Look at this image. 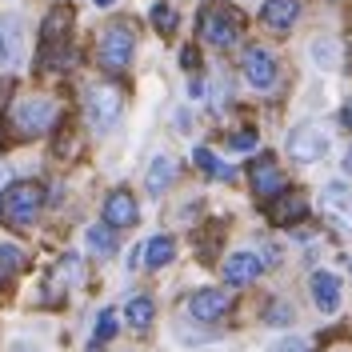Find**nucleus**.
<instances>
[{"instance_id": "b1692460", "label": "nucleus", "mask_w": 352, "mask_h": 352, "mask_svg": "<svg viewBox=\"0 0 352 352\" xmlns=\"http://www.w3.org/2000/svg\"><path fill=\"white\" fill-rule=\"evenodd\" d=\"M112 332H116V312H112V308H104V312H100V320H96V340H92V344L100 349L104 340H112Z\"/></svg>"}, {"instance_id": "39448f33", "label": "nucleus", "mask_w": 352, "mask_h": 352, "mask_svg": "<svg viewBox=\"0 0 352 352\" xmlns=\"http://www.w3.org/2000/svg\"><path fill=\"white\" fill-rule=\"evenodd\" d=\"M100 65L109 68V72H120V68H129L132 60V28L129 24H109L104 32H100Z\"/></svg>"}, {"instance_id": "4be33fe9", "label": "nucleus", "mask_w": 352, "mask_h": 352, "mask_svg": "<svg viewBox=\"0 0 352 352\" xmlns=\"http://www.w3.org/2000/svg\"><path fill=\"white\" fill-rule=\"evenodd\" d=\"M129 324L136 332H144L153 324V300H148V296H132L129 300Z\"/></svg>"}, {"instance_id": "c756f323", "label": "nucleus", "mask_w": 352, "mask_h": 352, "mask_svg": "<svg viewBox=\"0 0 352 352\" xmlns=\"http://www.w3.org/2000/svg\"><path fill=\"white\" fill-rule=\"evenodd\" d=\"M340 124H344V129H352V100L340 109Z\"/></svg>"}, {"instance_id": "6ab92c4d", "label": "nucleus", "mask_w": 352, "mask_h": 352, "mask_svg": "<svg viewBox=\"0 0 352 352\" xmlns=\"http://www.w3.org/2000/svg\"><path fill=\"white\" fill-rule=\"evenodd\" d=\"M68 24H72V12L68 8H52V16L44 21V41L48 44H60L68 32Z\"/></svg>"}, {"instance_id": "6e6552de", "label": "nucleus", "mask_w": 352, "mask_h": 352, "mask_svg": "<svg viewBox=\"0 0 352 352\" xmlns=\"http://www.w3.org/2000/svg\"><path fill=\"white\" fill-rule=\"evenodd\" d=\"M248 180H252V192H256L261 200H276L280 192H285V173L276 168V160H272V156H261V160L252 164Z\"/></svg>"}, {"instance_id": "0eeeda50", "label": "nucleus", "mask_w": 352, "mask_h": 352, "mask_svg": "<svg viewBox=\"0 0 352 352\" xmlns=\"http://www.w3.org/2000/svg\"><path fill=\"white\" fill-rule=\"evenodd\" d=\"M324 153H329V136H324L320 124H300V129L288 132V156L292 160L312 164V160H320Z\"/></svg>"}, {"instance_id": "473e14b6", "label": "nucleus", "mask_w": 352, "mask_h": 352, "mask_svg": "<svg viewBox=\"0 0 352 352\" xmlns=\"http://www.w3.org/2000/svg\"><path fill=\"white\" fill-rule=\"evenodd\" d=\"M4 56H8V52H4V36H0V60H4Z\"/></svg>"}, {"instance_id": "dca6fc26", "label": "nucleus", "mask_w": 352, "mask_h": 352, "mask_svg": "<svg viewBox=\"0 0 352 352\" xmlns=\"http://www.w3.org/2000/svg\"><path fill=\"white\" fill-rule=\"evenodd\" d=\"M176 256V244L173 236H153V241L144 244V252H140V261H144V268H164V264Z\"/></svg>"}, {"instance_id": "1a4fd4ad", "label": "nucleus", "mask_w": 352, "mask_h": 352, "mask_svg": "<svg viewBox=\"0 0 352 352\" xmlns=\"http://www.w3.org/2000/svg\"><path fill=\"white\" fill-rule=\"evenodd\" d=\"M228 308H232V300H228L224 288H200V292H192V300H188V312L197 320H220Z\"/></svg>"}, {"instance_id": "423d86ee", "label": "nucleus", "mask_w": 352, "mask_h": 352, "mask_svg": "<svg viewBox=\"0 0 352 352\" xmlns=\"http://www.w3.org/2000/svg\"><path fill=\"white\" fill-rule=\"evenodd\" d=\"M320 212L340 236H352V188L349 184H329L320 192Z\"/></svg>"}, {"instance_id": "a878e982", "label": "nucleus", "mask_w": 352, "mask_h": 352, "mask_svg": "<svg viewBox=\"0 0 352 352\" xmlns=\"http://www.w3.org/2000/svg\"><path fill=\"white\" fill-rule=\"evenodd\" d=\"M264 320H268V324H292V308L276 300V305H272L268 312H264Z\"/></svg>"}, {"instance_id": "f257e3e1", "label": "nucleus", "mask_w": 352, "mask_h": 352, "mask_svg": "<svg viewBox=\"0 0 352 352\" xmlns=\"http://www.w3.org/2000/svg\"><path fill=\"white\" fill-rule=\"evenodd\" d=\"M241 28H244L241 12L224 0H208L200 8V41L212 44V48H232L241 41Z\"/></svg>"}, {"instance_id": "7c9ffc66", "label": "nucleus", "mask_w": 352, "mask_h": 352, "mask_svg": "<svg viewBox=\"0 0 352 352\" xmlns=\"http://www.w3.org/2000/svg\"><path fill=\"white\" fill-rule=\"evenodd\" d=\"M344 173H352V148H349V156H344Z\"/></svg>"}, {"instance_id": "20e7f679", "label": "nucleus", "mask_w": 352, "mask_h": 352, "mask_svg": "<svg viewBox=\"0 0 352 352\" xmlns=\"http://www.w3.org/2000/svg\"><path fill=\"white\" fill-rule=\"evenodd\" d=\"M120 92H116V85H92L85 92V116L88 124L96 132H109L112 124H116V116H120Z\"/></svg>"}, {"instance_id": "f3484780", "label": "nucleus", "mask_w": 352, "mask_h": 352, "mask_svg": "<svg viewBox=\"0 0 352 352\" xmlns=\"http://www.w3.org/2000/svg\"><path fill=\"white\" fill-rule=\"evenodd\" d=\"M173 180H176V160L173 156H156L148 164V192H164Z\"/></svg>"}, {"instance_id": "a211bd4d", "label": "nucleus", "mask_w": 352, "mask_h": 352, "mask_svg": "<svg viewBox=\"0 0 352 352\" xmlns=\"http://www.w3.org/2000/svg\"><path fill=\"white\" fill-rule=\"evenodd\" d=\"M85 241H88V248H92L96 256H112V252H116V236H112L109 224H96V228H88Z\"/></svg>"}, {"instance_id": "9d476101", "label": "nucleus", "mask_w": 352, "mask_h": 352, "mask_svg": "<svg viewBox=\"0 0 352 352\" xmlns=\"http://www.w3.org/2000/svg\"><path fill=\"white\" fill-rule=\"evenodd\" d=\"M244 76L252 88H272L276 85V60L264 48H248L244 52Z\"/></svg>"}, {"instance_id": "ddd939ff", "label": "nucleus", "mask_w": 352, "mask_h": 352, "mask_svg": "<svg viewBox=\"0 0 352 352\" xmlns=\"http://www.w3.org/2000/svg\"><path fill=\"white\" fill-rule=\"evenodd\" d=\"M305 212H308L305 192H280V197L272 200V208H268V220L272 224H296Z\"/></svg>"}, {"instance_id": "2eb2a0df", "label": "nucleus", "mask_w": 352, "mask_h": 352, "mask_svg": "<svg viewBox=\"0 0 352 352\" xmlns=\"http://www.w3.org/2000/svg\"><path fill=\"white\" fill-rule=\"evenodd\" d=\"M312 300L320 305V312H336V305H340V276L316 272L312 276Z\"/></svg>"}, {"instance_id": "4468645a", "label": "nucleus", "mask_w": 352, "mask_h": 352, "mask_svg": "<svg viewBox=\"0 0 352 352\" xmlns=\"http://www.w3.org/2000/svg\"><path fill=\"white\" fill-rule=\"evenodd\" d=\"M296 16H300V0H268L261 12V21L276 32H288L296 24Z\"/></svg>"}, {"instance_id": "412c9836", "label": "nucleus", "mask_w": 352, "mask_h": 352, "mask_svg": "<svg viewBox=\"0 0 352 352\" xmlns=\"http://www.w3.org/2000/svg\"><path fill=\"white\" fill-rule=\"evenodd\" d=\"M80 272H85L80 256H65V261L52 268V276H56V288H52V296H60V285H72V280H80Z\"/></svg>"}, {"instance_id": "9b49d317", "label": "nucleus", "mask_w": 352, "mask_h": 352, "mask_svg": "<svg viewBox=\"0 0 352 352\" xmlns=\"http://www.w3.org/2000/svg\"><path fill=\"white\" fill-rule=\"evenodd\" d=\"M261 256L256 252H232L228 261H224V280L228 285H248V280H256L261 276Z\"/></svg>"}, {"instance_id": "f8f14e48", "label": "nucleus", "mask_w": 352, "mask_h": 352, "mask_svg": "<svg viewBox=\"0 0 352 352\" xmlns=\"http://www.w3.org/2000/svg\"><path fill=\"white\" fill-rule=\"evenodd\" d=\"M104 220H109L112 228H132V224H136V200H132V192L116 188V192L104 200Z\"/></svg>"}, {"instance_id": "cd10ccee", "label": "nucleus", "mask_w": 352, "mask_h": 352, "mask_svg": "<svg viewBox=\"0 0 352 352\" xmlns=\"http://www.w3.org/2000/svg\"><path fill=\"white\" fill-rule=\"evenodd\" d=\"M276 352H312L305 344V340H296V336H288V340H280V344H276Z\"/></svg>"}, {"instance_id": "393cba45", "label": "nucleus", "mask_w": 352, "mask_h": 352, "mask_svg": "<svg viewBox=\"0 0 352 352\" xmlns=\"http://www.w3.org/2000/svg\"><path fill=\"white\" fill-rule=\"evenodd\" d=\"M153 24L164 32V36H168V32L176 28V12L168 8V4H156V8H153Z\"/></svg>"}, {"instance_id": "7ed1b4c3", "label": "nucleus", "mask_w": 352, "mask_h": 352, "mask_svg": "<svg viewBox=\"0 0 352 352\" xmlns=\"http://www.w3.org/2000/svg\"><path fill=\"white\" fill-rule=\"evenodd\" d=\"M52 124H56V104L44 100V96L16 100L12 104V116H8V129H12V136H21V140H36L44 132H52Z\"/></svg>"}, {"instance_id": "72a5a7b5", "label": "nucleus", "mask_w": 352, "mask_h": 352, "mask_svg": "<svg viewBox=\"0 0 352 352\" xmlns=\"http://www.w3.org/2000/svg\"><path fill=\"white\" fill-rule=\"evenodd\" d=\"M96 4H112V0H96Z\"/></svg>"}, {"instance_id": "bb28decb", "label": "nucleus", "mask_w": 352, "mask_h": 352, "mask_svg": "<svg viewBox=\"0 0 352 352\" xmlns=\"http://www.w3.org/2000/svg\"><path fill=\"white\" fill-rule=\"evenodd\" d=\"M228 144H232L236 153H248V148H256V132H252V129H244V132H236V136H232Z\"/></svg>"}, {"instance_id": "aec40b11", "label": "nucleus", "mask_w": 352, "mask_h": 352, "mask_svg": "<svg viewBox=\"0 0 352 352\" xmlns=\"http://www.w3.org/2000/svg\"><path fill=\"white\" fill-rule=\"evenodd\" d=\"M192 160H197V168H200L204 176H217V180H232V176H236L228 164H220L217 156L208 153V148H197V153H192Z\"/></svg>"}, {"instance_id": "c85d7f7f", "label": "nucleus", "mask_w": 352, "mask_h": 352, "mask_svg": "<svg viewBox=\"0 0 352 352\" xmlns=\"http://www.w3.org/2000/svg\"><path fill=\"white\" fill-rule=\"evenodd\" d=\"M316 60H320V65H336V56H332V44H329V41H324V44L316 41Z\"/></svg>"}, {"instance_id": "2f4dec72", "label": "nucleus", "mask_w": 352, "mask_h": 352, "mask_svg": "<svg viewBox=\"0 0 352 352\" xmlns=\"http://www.w3.org/2000/svg\"><path fill=\"white\" fill-rule=\"evenodd\" d=\"M8 88H12L8 80H0V96H8Z\"/></svg>"}, {"instance_id": "5701e85b", "label": "nucleus", "mask_w": 352, "mask_h": 352, "mask_svg": "<svg viewBox=\"0 0 352 352\" xmlns=\"http://www.w3.org/2000/svg\"><path fill=\"white\" fill-rule=\"evenodd\" d=\"M24 264V252L21 248H12V244H0V280H8V272L12 268H21Z\"/></svg>"}, {"instance_id": "f03ea898", "label": "nucleus", "mask_w": 352, "mask_h": 352, "mask_svg": "<svg viewBox=\"0 0 352 352\" xmlns=\"http://www.w3.org/2000/svg\"><path fill=\"white\" fill-rule=\"evenodd\" d=\"M41 208H44V188L36 180H21L0 197V220L12 224V228H28L41 217Z\"/></svg>"}]
</instances>
